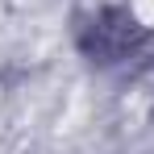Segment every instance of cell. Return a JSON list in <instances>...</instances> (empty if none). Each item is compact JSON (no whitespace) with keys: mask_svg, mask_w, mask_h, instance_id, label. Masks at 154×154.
<instances>
[{"mask_svg":"<svg viewBox=\"0 0 154 154\" xmlns=\"http://www.w3.org/2000/svg\"><path fill=\"white\" fill-rule=\"evenodd\" d=\"M129 13H133V21L137 25H154V0H129Z\"/></svg>","mask_w":154,"mask_h":154,"instance_id":"cell-1","label":"cell"}]
</instances>
